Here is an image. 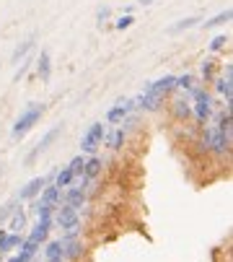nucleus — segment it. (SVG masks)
<instances>
[{"instance_id": "obj_36", "label": "nucleus", "mask_w": 233, "mask_h": 262, "mask_svg": "<svg viewBox=\"0 0 233 262\" xmlns=\"http://www.w3.org/2000/svg\"><path fill=\"white\" fill-rule=\"evenodd\" d=\"M153 0H137V6H150Z\"/></svg>"}, {"instance_id": "obj_34", "label": "nucleus", "mask_w": 233, "mask_h": 262, "mask_svg": "<svg viewBox=\"0 0 233 262\" xmlns=\"http://www.w3.org/2000/svg\"><path fill=\"white\" fill-rule=\"evenodd\" d=\"M109 16H111V8H109V6H99V8H96V21H99V26H104V21H109Z\"/></svg>"}, {"instance_id": "obj_1", "label": "nucleus", "mask_w": 233, "mask_h": 262, "mask_svg": "<svg viewBox=\"0 0 233 262\" xmlns=\"http://www.w3.org/2000/svg\"><path fill=\"white\" fill-rule=\"evenodd\" d=\"M189 96H192L189 99L192 101V117L197 120L200 125H207V120L213 115V96H210V91L205 86H197Z\"/></svg>"}, {"instance_id": "obj_21", "label": "nucleus", "mask_w": 233, "mask_h": 262, "mask_svg": "<svg viewBox=\"0 0 233 262\" xmlns=\"http://www.w3.org/2000/svg\"><path fill=\"white\" fill-rule=\"evenodd\" d=\"M44 262H65V252H62V244L60 239H52V242H44Z\"/></svg>"}, {"instance_id": "obj_2", "label": "nucleus", "mask_w": 233, "mask_h": 262, "mask_svg": "<svg viewBox=\"0 0 233 262\" xmlns=\"http://www.w3.org/2000/svg\"><path fill=\"white\" fill-rule=\"evenodd\" d=\"M44 115V104H29L21 115H18V120L13 122V130H11V135L16 138V140H21L36 122H39V117Z\"/></svg>"}, {"instance_id": "obj_15", "label": "nucleus", "mask_w": 233, "mask_h": 262, "mask_svg": "<svg viewBox=\"0 0 233 262\" xmlns=\"http://www.w3.org/2000/svg\"><path fill=\"white\" fill-rule=\"evenodd\" d=\"M52 226H55L52 221H36V226L29 231L26 242H31V244H36V247H42V244L50 239V231H52Z\"/></svg>"}, {"instance_id": "obj_5", "label": "nucleus", "mask_w": 233, "mask_h": 262, "mask_svg": "<svg viewBox=\"0 0 233 262\" xmlns=\"http://www.w3.org/2000/svg\"><path fill=\"white\" fill-rule=\"evenodd\" d=\"M60 133H62V125H55L52 130H47V133L42 135V140H39V143H36V145L31 148V151L26 154L24 164H26V166H31V164H34V161H36L39 156H42V154L47 151V148H50V145H52V143H55L57 138H60Z\"/></svg>"}, {"instance_id": "obj_30", "label": "nucleus", "mask_w": 233, "mask_h": 262, "mask_svg": "<svg viewBox=\"0 0 233 262\" xmlns=\"http://www.w3.org/2000/svg\"><path fill=\"white\" fill-rule=\"evenodd\" d=\"M132 24H135V16H132V13H125V16H120V18L114 21V29H116V31H127Z\"/></svg>"}, {"instance_id": "obj_6", "label": "nucleus", "mask_w": 233, "mask_h": 262, "mask_svg": "<svg viewBox=\"0 0 233 262\" xmlns=\"http://www.w3.org/2000/svg\"><path fill=\"white\" fill-rule=\"evenodd\" d=\"M104 135H106V125H101V122H94V125L86 130L83 140H81V151L94 156V154H96V148L104 143Z\"/></svg>"}, {"instance_id": "obj_11", "label": "nucleus", "mask_w": 233, "mask_h": 262, "mask_svg": "<svg viewBox=\"0 0 233 262\" xmlns=\"http://www.w3.org/2000/svg\"><path fill=\"white\" fill-rule=\"evenodd\" d=\"M164 104H166V96L155 94V91H145L135 99V109H140V112H158Z\"/></svg>"}, {"instance_id": "obj_14", "label": "nucleus", "mask_w": 233, "mask_h": 262, "mask_svg": "<svg viewBox=\"0 0 233 262\" xmlns=\"http://www.w3.org/2000/svg\"><path fill=\"white\" fill-rule=\"evenodd\" d=\"M171 115H174L176 122L187 125V120L192 117V101H189V96H176L171 101Z\"/></svg>"}, {"instance_id": "obj_23", "label": "nucleus", "mask_w": 233, "mask_h": 262, "mask_svg": "<svg viewBox=\"0 0 233 262\" xmlns=\"http://www.w3.org/2000/svg\"><path fill=\"white\" fill-rule=\"evenodd\" d=\"M34 42H36V36H34V34H31V36H26V39H24V42H21L16 50H13V55H11V62H16V65H18L24 57H29V52L34 50Z\"/></svg>"}, {"instance_id": "obj_10", "label": "nucleus", "mask_w": 233, "mask_h": 262, "mask_svg": "<svg viewBox=\"0 0 233 262\" xmlns=\"http://www.w3.org/2000/svg\"><path fill=\"white\" fill-rule=\"evenodd\" d=\"M132 112H135V99H122L116 106H111V109L106 112V122H109V125H122V120L130 117Z\"/></svg>"}, {"instance_id": "obj_4", "label": "nucleus", "mask_w": 233, "mask_h": 262, "mask_svg": "<svg viewBox=\"0 0 233 262\" xmlns=\"http://www.w3.org/2000/svg\"><path fill=\"white\" fill-rule=\"evenodd\" d=\"M210 133V143H207V154H215V156H230V133H223L218 127H207Z\"/></svg>"}, {"instance_id": "obj_16", "label": "nucleus", "mask_w": 233, "mask_h": 262, "mask_svg": "<svg viewBox=\"0 0 233 262\" xmlns=\"http://www.w3.org/2000/svg\"><path fill=\"white\" fill-rule=\"evenodd\" d=\"M36 200H39V203H44V205H52V208H60V205H62V190H60V187H55L52 182H47V184H44V190L39 192Z\"/></svg>"}, {"instance_id": "obj_7", "label": "nucleus", "mask_w": 233, "mask_h": 262, "mask_svg": "<svg viewBox=\"0 0 233 262\" xmlns=\"http://www.w3.org/2000/svg\"><path fill=\"white\" fill-rule=\"evenodd\" d=\"M60 244H62L65 259H70V262H78V259L86 254V244L81 242V236H78V234H65L60 239Z\"/></svg>"}, {"instance_id": "obj_18", "label": "nucleus", "mask_w": 233, "mask_h": 262, "mask_svg": "<svg viewBox=\"0 0 233 262\" xmlns=\"http://www.w3.org/2000/svg\"><path fill=\"white\" fill-rule=\"evenodd\" d=\"M34 62H36V78L50 81V76H52V55L47 50H42L39 52V60H34Z\"/></svg>"}, {"instance_id": "obj_31", "label": "nucleus", "mask_w": 233, "mask_h": 262, "mask_svg": "<svg viewBox=\"0 0 233 262\" xmlns=\"http://www.w3.org/2000/svg\"><path fill=\"white\" fill-rule=\"evenodd\" d=\"M228 42H230V39H228V34H218L215 39L210 42V52H220V50H225Z\"/></svg>"}, {"instance_id": "obj_12", "label": "nucleus", "mask_w": 233, "mask_h": 262, "mask_svg": "<svg viewBox=\"0 0 233 262\" xmlns=\"http://www.w3.org/2000/svg\"><path fill=\"white\" fill-rule=\"evenodd\" d=\"M145 91H155V94H161V96H169V94L176 91V76H164L158 81H148L143 86V94Z\"/></svg>"}, {"instance_id": "obj_19", "label": "nucleus", "mask_w": 233, "mask_h": 262, "mask_svg": "<svg viewBox=\"0 0 233 262\" xmlns=\"http://www.w3.org/2000/svg\"><path fill=\"white\" fill-rule=\"evenodd\" d=\"M104 143L109 145V151H122L125 143H127V130L125 127H116V130L106 133L104 135Z\"/></svg>"}, {"instance_id": "obj_13", "label": "nucleus", "mask_w": 233, "mask_h": 262, "mask_svg": "<svg viewBox=\"0 0 233 262\" xmlns=\"http://www.w3.org/2000/svg\"><path fill=\"white\" fill-rule=\"evenodd\" d=\"M44 184H47V177H34V179H29L21 190H18V200H36L39 192L44 190Z\"/></svg>"}, {"instance_id": "obj_28", "label": "nucleus", "mask_w": 233, "mask_h": 262, "mask_svg": "<svg viewBox=\"0 0 233 262\" xmlns=\"http://www.w3.org/2000/svg\"><path fill=\"white\" fill-rule=\"evenodd\" d=\"M197 24H200V18H197V16H189V18L176 21L169 31H171V34H181V31H187V29H192V26H197Z\"/></svg>"}, {"instance_id": "obj_9", "label": "nucleus", "mask_w": 233, "mask_h": 262, "mask_svg": "<svg viewBox=\"0 0 233 262\" xmlns=\"http://www.w3.org/2000/svg\"><path fill=\"white\" fill-rule=\"evenodd\" d=\"M75 182H78V179H75ZM62 203H65V205H70L73 210L86 208V203H88V190H86V187H83L81 182H78L75 187H70L67 192H62Z\"/></svg>"}, {"instance_id": "obj_27", "label": "nucleus", "mask_w": 233, "mask_h": 262, "mask_svg": "<svg viewBox=\"0 0 233 262\" xmlns=\"http://www.w3.org/2000/svg\"><path fill=\"white\" fill-rule=\"evenodd\" d=\"M230 18H233V11H230V8H225V11H220L218 16H213L210 21H205L202 26H205V29H213V26H223V24H228Z\"/></svg>"}, {"instance_id": "obj_25", "label": "nucleus", "mask_w": 233, "mask_h": 262, "mask_svg": "<svg viewBox=\"0 0 233 262\" xmlns=\"http://www.w3.org/2000/svg\"><path fill=\"white\" fill-rule=\"evenodd\" d=\"M73 182H75V177H73L70 166H62V169L55 174V179H52V184H55V187H60V190H62V187H70Z\"/></svg>"}, {"instance_id": "obj_32", "label": "nucleus", "mask_w": 233, "mask_h": 262, "mask_svg": "<svg viewBox=\"0 0 233 262\" xmlns=\"http://www.w3.org/2000/svg\"><path fill=\"white\" fill-rule=\"evenodd\" d=\"M18 208V203L13 200V203H6L3 208H0V226H3V223H8V218L13 215V210Z\"/></svg>"}, {"instance_id": "obj_33", "label": "nucleus", "mask_w": 233, "mask_h": 262, "mask_svg": "<svg viewBox=\"0 0 233 262\" xmlns=\"http://www.w3.org/2000/svg\"><path fill=\"white\" fill-rule=\"evenodd\" d=\"M31 62H34V57H24V60H21V65H18V70H16V76H13V81H16V83H18V81L26 76V73H29Z\"/></svg>"}, {"instance_id": "obj_26", "label": "nucleus", "mask_w": 233, "mask_h": 262, "mask_svg": "<svg viewBox=\"0 0 233 262\" xmlns=\"http://www.w3.org/2000/svg\"><path fill=\"white\" fill-rule=\"evenodd\" d=\"M176 89H181L184 94H192L197 89V78L192 76V73H184V76H176Z\"/></svg>"}, {"instance_id": "obj_29", "label": "nucleus", "mask_w": 233, "mask_h": 262, "mask_svg": "<svg viewBox=\"0 0 233 262\" xmlns=\"http://www.w3.org/2000/svg\"><path fill=\"white\" fill-rule=\"evenodd\" d=\"M83 164H86V156H83V154H78L75 159H70L67 166H70V171H73L75 179H81V177H83Z\"/></svg>"}, {"instance_id": "obj_3", "label": "nucleus", "mask_w": 233, "mask_h": 262, "mask_svg": "<svg viewBox=\"0 0 233 262\" xmlns=\"http://www.w3.org/2000/svg\"><path fill=\"white\" fill-rule=\"evenodd\" d=\"M52 223H57V226H60L65 234H78V231H81V213L73 210L70 205H65V203H62V205L55 210Z\"/></svg>"}, {"instance_id": "obj_22", "label": "nucleus", "mask_w": 233, "mask_h": 262, "mask_svg": "<svg viewBox=\"0 0 233 262\" xmlns=\"http://www.w3.org/2000/svg\"><path fill=\"white\" fill-rule=\"evenodd\" d=\"M26 221H29V215H26V210L18 205V208L13 210V215L8 218V229H11V234H21V231L26 229Z\"/></svg>"}, {"instance_id": "obj_24", "label": "nucleus", "mask_w": 233, "mask_h": 262, "mask_svg": "<svg viewBox=\"0 0 233 262\" xmlns=\"http://www.w3.org/2000/svg\"><path fill=\"white\" fill-rule=\"evenodd\" d=\"M200 73H202V83H213L218 78V60L205 57L202 65H200Z\"/></svg>"}, {"instance_id": "obj_8", "label": "nucleus", "mask_w": 233, "mask_h": 262, "mask_svg": "<svg viewBox=\"0 0 233 262\" xmlns=\"http://www.w3.org/2000/svg\"><path fill=\"white\" fill-rule=\"evenodd\" d=\"M213 83H215L218 94H220V96H225V106H230V104H233V65H230V62H225L223 76H220V78H215Z\"/></svg>"}, {"instance_id": "obj_35", "label": "nucleus", "mask_w": 233, "mask_h": 262, "mask_svg": "<svg viewBox=\"0 0 233 262\" xmlns=\"http://www.w3.org/2000/svg\"><path fill=\"white\" fill-rule=\"evenodd\" d=\"M34 257H36V254H31V252H26V249H18V254H13L8 262H34Z\"/></svg>"}, {"instance_id": "obj_20", "label": "nucleus", "mask_w": 233, "mask_h": 262, "mask_svg": "<svg viewBox=\"0 0 233 262\" xmlns=\"http://www.w3.org/2000/svg\"><path fill=\"white\" fill-rule=\"evenodd\" d=\"M101 171H104V161H101V156H88L86 164H83V179L94 182V179L101 177Z\"/></svg>"}, {"instance_id": "obj_17", "label": "nucleus", "mask_w": 233, "mask_h": 262, "mask_svg": "<svg viewBox=\"0 0 233 262\" xmlns=\"http://www.w3.org/2000/svg\"><path fill=\"white\" fill-rule=\"evenodd\" d=\"M24 234H11L8 229H0V252H13L24 247Z\"/></svg>"}]
</instances>
